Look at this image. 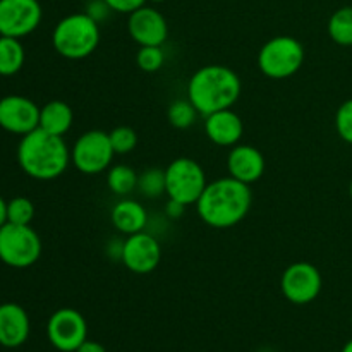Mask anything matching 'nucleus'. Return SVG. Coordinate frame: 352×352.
I'll return each mask as SVG.
<instances>
[{"mask_svg": "<svg viewBox=\"0 0 352 352\" xmlns=\"http://www.w3.org/2000/svg\"><path fill=\"white\" fill-rule=\"evenodd\" d=\"M138 191L144 198H160L165 192V170L158 167H150L141 172L138 177Z\"/></svg>", "mask_w": 352, "mask_h": 352, "instance_id": "5701e85b", "label": "nucleus"}, {"mask_svg": "<svg viewBox=\"0 0 352 352\" xmlns=\"http://www.w3.org/2000/svg\"><path fill=\"white\" fill-rule=\"evenodd\" d=\"M162 246L150 232H138L124 239L122 265L136 275H148L160 265Z\"/></svg>", "mask_w": 352, "mask_h": 352, "instance_id": "f8f14e48", "label": "nucleus"}, {"mask_svg": "<svg viewBox=\"0 0 352 352\" xmlns=\"http://www.w3.org/2000/svg\"><path fill=\"white\" fill-rule=\"evenodd\" d=\"M253 205L250 184L234 177L208 182L196 203L198 217L213 229H230L243 222Z\"/></svg>", "mask_w": 352, "mask_h": 352, "instance_id": "f257e3e1", "label": "nucleus"}, {"mask_svg": "<svg viewBox=\"0 0 352 352\" xmlns=\"http://www.w3.org/2000/svg\"><path fill=\"white\" fill-rule=\"evenodd\" d=\"M74 122V112L71 105L62 100H52L40 107V129L55 136H65Z\"/></svg>", "mask_w": 352, "mask_h": 352, "instance_id": "6ab92c4d", "label": "nucleus"}, {"mask_svg": "<svg viewBox=\"0 0 352 352\" xmlns=\"http://www.w3.org/2000/svg\"><path fill=\"white\" fill-rule=\"evenodd\" d=\"M205 133L217 146L232 148L239 144L244 134L243 119L232 109L219 110L205 116Z\"/></svg>", "mask_w": 352, "mask_h": 352, "instance_id": "f3484780", "label": "nucleus"}, {"mask_svg": "<svg viewBox=\"0 0 352 352\" xmlns=\"http://www.w3.org/2000/svg\"><path fill=\"white\" fill-rule=\"evenodd\" d=\"M110 220L117 232L124 236L143 232L148 226V213L141 203L134 199H120L110 212Z\"/></svg>", "mask_w": 352, "mask_h": 352, "instance_id": "a211bd4d", "label": "nucleus"}, {"mask_svg": "<svg viewBox=\"0 0 352 352\" xmlns=\"http://www.w3.org/2000/svg\"><path fill=\"white\" fill-rule=\"evenodd\" d=\"M41 17L38 0H0V36L21 40L40 26Z\"/></svg>", "mask_w": 352, "mask_h": 352, "instance_id": "9b49d317", "label": "nucleus"}, {"mask_svg": "<svg viewBox=\"0 0 352 352\" xmlns=\"http://www.w3.org/2000/svg\"><path fill=\"white\" fill-rule=\"evenodd\" d=\"M110 143H112L116 155H127L136 148L138 134L129 126H117L109 133Z\"/></svg>", "mask_w": 352, "mask_h": 352, "instance_id": "a878e982", "label": "nucleus"}, {"mask_svg": "<svg viewBox=\"0 0 352 352\" xmlns=\"http://www.w3.org/2000/svg\"><path fill=\"white\" fill-rule=\"evenodd\" d=\"M100 43V24L86 12L62 17L52 33V45L60 57L81 60L95 54Z\"/></svg>", "mask_w": 352, "mask_h": 352, "instance_id": "20e7f679", "label": "nucleus"}, {"mask_svg": "<svg viewBox=\"0 0 352 352\" xmlns=\"http://www.w3.org/2000/svg\"><path fill=\"white\" fill-rule=\"evenodd\" d=\"M127 31L140 47H162L167 41L168 24L160 10L143 6L129 14Z\"/></svg>", "mask_w": 352, "mask_h": 352, "instance_id": "4468645a", "label": "nucleus"}, {"mask_svg": "<svg viewBox=\"0 0 352 352\" xmlns=\"http://www.w3.org/2000/svg\"><path fill=\"white\" fill-rule=\"evenodd\" d=\"M342 352H352V339L342 347Z\"/></svg>", "mask_w": 352, "mask_h": 352, "instance_id": "f704fd0d", "label": "nucleus"}, {"mask_svg": "<svg viewBox=\"0 0 352 352\" xmlns=\"http://www.w3.org/2000/svg\"><path fill=\"white\" fill-rule=\"evenodd\" d=\"M76 352H107V349L102 346V344L96 342V340L86 339L85 342H82L81 346L78 347V351H76Z\"/></svg>", "mask_w": 352, "mask_h": 352, "instance_id": "473e14b6", "label": "nucleus"}, {"mask_svg": "<svg viewBox=\"0 0 352 352\" xmlns=\"http://www.w3.org/2000/svg\"><path fill=\"white\" fill-rule=\"evenodd\" d=\"M47 339L57 351L76 352L88 339V323L78 309L60 308L48 318Z\"/></svg>", "mask_w": 352, "mask_h": 352, "instance_id": "9d476101", "label": "nucleus"}, {"mask_svg": "<svg viewBox=\"0 0 352 352\" xmlns=\"http://www.w3.org/2000/svg\"><path fill=\"white\" fill-rule=\"evenodd\" d=\"M323 278L318 268L308 261L289 265L280 277L282 296L289 302L298 306L309 305L320 296Z\"/></svg>", "mask_w": 352, "mask_h": 352, "instance_id": "1a4fd4ad", "label": "nucleus"}, {"mask_svg": "<svg viewBox=\"0 0 352 352\" xmlns=\"http://www.w3.org/2000/svg\"><path fill=\"white\" fill-rule=\"evenodd\" d=\"M110 12H112V9L107 6L105 0H91V2L88 3V7H86V14H88L89 17H93L98 24L102 23V21H105L107 17L110 16Z\"/></svg>", "mask_w": 352, "mask_h": 352, "instance_id": "c756f323", "label": "nucleus"}, {"mask_svg": "<svg viewBox=\"0 0 352 352\" xmlns=\"http://www.w3.org/2000/svg\"><path fill=\"white\" fill-rule=\"evenodd\" d=\"M198 113L199 112L189 100H175L168 107L167 119L170 126L175 127V129H188V127H191L196 122Z\"/></svg>", "mask_w": 352, "mask_h": 352, "instance_id": "b1692460", "label": "nucleus"}, {"mask_svg": "<svg viewBox=\"0 0 352 352\" xmlns=\"http://www.w3.org/2000/svg\"><path fill=\"white\" fill-rule=\"evenodd\" d=\"M7 223V201L0 196V227Z\"/></svg>", "mask_w": 352, "mask_h": 352, "instance_id": "72a5a7b5", "label": "nucleus"}, {"mask_svg": "<svg viewBox=\"0 0 352 352\" xmlns=\"http://www.w3.org/2000/svg\"><path fill=\"white\" fill-rule=\"evenodd\" d=\"M165 54L162 47H140L136 54V64L144 72H157L164 67Z\"/></svg>", "mask_w": 352, "mask_h": 352, "instance_id": "bb28decb", "label": "nucleus"}, {"mask_svg": "<svg viewBox=\"0 0 352 352\" xmlns=\"http://www.w3.org/2000/svg\"><path fill=\"white\" fill-rule=\"evenodd\" d=\"M205 168L196 160L179 157L165 168V195L182 205H196L206 188Z\"/></svg>", "mask_w": 352, "mask_h": 352, "instance_id": "0eeeda50", "label": "nucleus"}, {"mask_svg": "<svg viewBox=\"0 0 352 352\" xmlns=\"http://www.w3.org/2000/svg\"><path fill=\"white\" fill-rule=\"evenodd\" d=\"M40 126V107L23 95L0 98V127L10 134L24 136Z\"/></svg>", "mask_w": 352, "mask_h": 352, "instance_id": "ddd939ff", "label": "nucleus"}, {"mask_svg": "<svg viewBox=\"0 0 352 352\" xmlns=\"http://www.w3.org/2000/svg\"><path fill=\"white\" fill-rule=\"evenodd\" d=\"M265 157L258 148L251 144H236L230 148L229 157H227V170L230 177L244 182V184H253L260 181L265 174Z\"/></svg>", "mask_w": 352, "mask_h": 352, "instance_id": "2eb2a0df", "label": "nucleus"}, {"mask_svg": "<svg viewBox=\"0 0 352 352\" xmlns=\"http://www.w3.org/2000/svg\"><path fill=\"white\" fill-rule=\"evenodd\" d=\"M34 219V205L26 196H16L7 201V222L17 226H31Z\"/></svg>", "mask_w": 352, "mask_h": 352, "instance_id": "393cba45", "label": "nucleus"}, {"mask_svg": "<svg viewBox=\"0 0 352 352\" xmlns=\"http://www.w3.org/2000/svg\"><path fill=\"white\" fill-rule=\"evenodd\" d=\"M351 325H352V316H351Z\"/></svg>", "mask_w": 352, "mask_h": 352, "instance_id": "4c0bfd02", "label": "nucleus"}, {"mask_svg": "<svg viewBox=\"0 0 352 352\" xmlns=\"http://www.w3.org/2000/svg\"><path fill=\"white\" fill-rule=\"evenodd\" d=\"M305 62V47L294 36L270 38L258 54V67L270 79L294 76Z\"/></svg>", "mask_w": 352, "mask_h": 352, "instance_id": "39448f33", "label": "nucleus"}, {"mask_svg": "<svg viewBox=\"0 0 352 352\" xmlns=\"http://www.w3.org/2000/svg\"><path fill=\"white\" fill-rule=\"evenodd\" d=\"M113 155L116 151L110 143L109 133L100 129L86 131L71 148V164L81 174L96 175L109 170Z\"/></svg>", "mask_w": 352, "mask_h": 352, "instance_id": "6e6552de", "label": "nucleus"}, {"mask_svg": "<svg viewBox=\"0 0 352 352\" xmlns=\"http://www.w3.org/2000/svg\"><path fill=\"white\" fill-rule=\"evenodd\" d=\"M105 2L112 9V12L131 14L143 7L148 0H105Z\"/></svg>", "mask_w": 352, "mask_h": 352, "instance_id": "c85d7f7f", "label": "nucleus"}, {"mask_svg": "<svg viewBox=\"0 0 352 352\" xmlns=\"http://www.w3.org/2000/svg\"><path fill=\"white\" fill-rule=\"evenodd\" d=\"M17 164L31 179L54 181L67 170L71 150L64 136H55L38 127L21 136L17 144Z\"/></svg>", "mask_w": 352, "mask_h": 352, "instance_id": "f03ea898", "label": "nucleus"}, {"mask_svg": "<svg viewBox=\"0 0 352 352\" xmlns=\"http://www.w3.org/2000/svg\"><path fill=\"white\" fill-rule=\"evenodd\" d=\"M336 131L339 138L352 144V98L346 100L336 112Z\"/></svg>", "mask_w": 352, "mask_h": 352, "instance_id": "cd10ccee", "label": "nucleus"}, {"mask_svg": "<svg viewBox=\"0 0 352 352\" xmlns=\"http://www.w3.org/2000/svg\"><path fill=\"white\" fill-rule=\"evenodd\" d=\"M122 250H124V241L122 239H112L107 243V253L112 260L120 261L122 260Z\"/></svg>", "mask_w": 352, "mask_h": 352, "instance_id": "2f4dec72", "label": "nucleus"}, {"mask_svg": "<svg viewBox=\"0 0 352 352\" xmlns=\"http://www.w3.org/2000/svg\"><path fill=\"white\" fill-rule=\"evenodd\" d=\"M138 177L140 174H136V170L129 165H112L107 172V186L113 195L127 196L138 189Z\"/></svg>", "mask_w": 352, "mask_h": 352, "instance_id": "412c9836", "label": "nucleus"}, {"mask_svg": "<svg viewBox=\"0 0 352 352\" xmlns=\"http://www.w3.org/2000/svg\"><path fill=\"white\" fill-rule=\"evenodd\" d=\"M26 52L19 38L0 36V76H14L23 69Z\"/></svg>", "mask_w": 352, "mask_h": 352, "instance_id": "aec40b11", "label": "nucleus"}, {"mask_svg": "<svg viewBox=\"0 0 352 352\" xmlns=\"http://www.w3.org/2000/svg\"><path fill=\"white\" fill-rule=\"evenodd\" d=\"M186 208H188V206L182 205V203L174 201V199H168L167 205H165V215H167L170 220H177L184 215Z\"/></svg>", "mask_w": 352, "mask_h": 352, "instance_id": "7c9ffc66", "label": "nucleus"}, {"mask_svg": "<svg viewBox=\"0 0 352 352\" xmlns=\"http://www.w3.org/2000/svg\"><path fill=\"white\" fill-rule=\"evenodd\" d=\"M241 79L236 71L227 65L210 64L198 69L188 82V100L199 116H210L219 110L232 109L239 100Z\"/></svg>", "mask_w": 352, "mask_h": 352, "instance_id": "7ed1b4c3", "label": "nucleus"}, {"mask_svg": "<svg viewBox=\"0 0 352 352\" xmlns=\"http://www.w3.org/2000/svg\"><path fill=\"white\" fill-rule=\"evenodd\" d=\"M31 332L30 315L16 302L0 305V346L6 349L21 347Z\"/></svg>", "mask_w": 352, "mask_h": 352, "instance_id": "dca6fc26", "label": "nucleus"}, {"mask_svg": "<svg viewBox=\"0 0 352 352\" xmlns=\"http://www.w3.org/2000/svg\"><path fill=\"white\" fill-rule=\"evenodd\" d=\"M349 196H351V199H352V181H351V184H349Z\"/></svg>", "mask_w": 352, "mask_h": 352, "instance_id": "c9c22d12", "label": "nucleus"}, {"mask_svg": "<svg viewBox=\"0 0 352 352\" xmlns=\"http://www.w3.org/2000/svg\"><path fill=\"white\" fill-rule=\"evenodd\" d=\"M41 239L31 226L3 223L0 227V261L10 268H30L40 260Z\"/></svg>", "mask_w": 352, "mask_h": 352, "instance_id": "423d86ee", "label": "nucleus"}, {"mask_svg": "<svg viewBox=\"0 0 352 352\" xmlns=\"http://www.w3.org/2000/svg\"><path fill=\"white\" fill-rule=\"evenodd\" d=\"M329 36L340 47H352V7L346 6L337 9L330 16L329 24Z\"/></svg>", "mask_w": 352, "mask_h": 352, "instance_id": "4be33fe9", "label": "nucleus"}, {"mask_svg": "<svg viewBox=\"0 0 352 352\" xmlns=\"http://www.w3.org/2000/svg\"><path fill=\"white\" fill-rule=\"evenodd\" d=\"M150 2H153V3H160V2H165V0H150Z\"/></svg>", "mask_w": 352, "mask_h": 352, "instance_id": "e433bc0d", "label": "nucleus"}]
</instances>
